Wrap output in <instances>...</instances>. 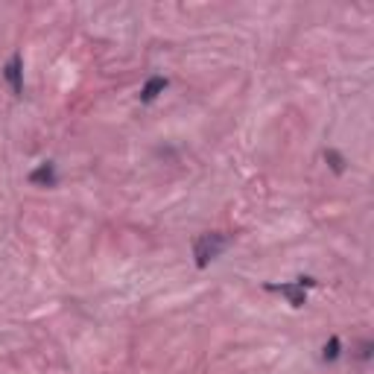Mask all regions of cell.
I'll list each match as a JSON object with an SVG mask.
<instances>
[{"label": "cell", "mask_w": 374, "mask_h": 374, "mask_svg": "<svg viewBox=\"0 0 374 374\" xmlns=\"http://www.w3.org/2000/svg\"><path fill=\"white\" fill-rule=\"evenodd\" d=\"M322 158H325V164H328V167L334 170L337 176H342L345 170H348V161H345V155H342L339 149H325V152H322Z\"/></svg>", "instance_id": "cell-6"}, {"label": "cell", "mask_w": 374, "mask_h": 374, "mask_svg": "<svg viewBox=\"0 0 374 374\" xmlns=\"http://www.w3.org/2000/svg\"><path fill=\"white\" fill-rule=\"evenodd\" d=\"M3 79H6V85H9L12 94L24 96V56L21 53H12L9 62L3 65Z\"/></svg>", "instance_id": "cell-3"}, {"label": "cell", "mask_w": 374, "mask_h": 374, "mask_svg": "<svg viewBox=\"0 0 374 374\" xmlns=\"http://www.w3.org/2000/svg\"><path fill=\"white\" fill-rule=\"evenodd\" d=\"M263 289H266V293H278V296H284L287 301H289V307H304V304H307V289H304L298 281H289V284H263Z\"/></svg>", "instance_id": "cell-2"}, {"label": "cell", "mask_w": 374, "mask_h": 374, "mask_svg": "<svg viewBox=\"0 0 374 374\" xmlns=\"http://www.w3.org/2000/svg\"><path fill=\"white\" fill-rule=\"evenodd\" d=\"M231 246V237L223 231H211V234H199L196 243H193V257H196V269H205L211 260H216L219 255Z\"/></svg>", "instance_id": "cell-1"}, {"label": "cell", "mask_w": 374, "mask_h": 374, "mask_svg": "<svg viewBox=\"0 0 374 374\" xmlns=\"http://www.w3.org/2000/svg\"><path fill=\"white\" fill-rule=\"evenodd\" d=\"M30 185H35V187H56V185H59V170H56V164H53V161L38 164V167L30 173Z\"/></svg>", "instance_id": "cell-4"}, {"label": "cell", "mask_w": 374, "mask_h": 374, "mask_svg": "<svg viewBox=\"0 0 374 374\" xmlns=\"http://www.w3.org/2000/svg\"><path fill=\"white\" fill-rule=\"evenodd\" d=\"M339 357H342V339L339 337H330L325 342V348H322V359H325V363H337Z\"/></svg>", "instance_id": "cell-7"}, {"label": "cell", "mask_w": 374, "mask_h": 374, "mask_svg": "<svg viewBox=\"0 0 374 374\" xmlns=\"http://www.w3.org/2000/svg\"><path fill=\"white\" fill-rule=\"evenodd\" d=\"M371 351H374V342L371 339L359 342V359H371Z\"/></svg>", "instance_id": "cell-8"}, {"label": "cell", "mask_w": 374, "mask_h": 374, "mask_svg": "<svg viewBox=\"0 0 374 374\" xmlns=\"http://www.w3.org/2000/svg\"><path fill=\"white\" fill-rule=\"evenodd\" d=\"M167 85H170V79L167 76H149L146 82H144V88H141V94H137V100H141L144 105H149V103H155L158 96L167 91Z\"/></svg>", "instance_id": "cell-5"}]
</instances>
